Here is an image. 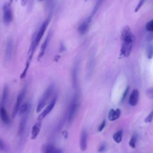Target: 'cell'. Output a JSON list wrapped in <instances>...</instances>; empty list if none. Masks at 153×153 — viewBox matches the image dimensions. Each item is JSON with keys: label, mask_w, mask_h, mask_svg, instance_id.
Returning a JSON list of instances; mask_svg holds the SVG:
<instances>
[{"label": "cell", "mask_w": 153, "mask_h": 153, "mask_svg": "<svg viewBox=\"0 0 153 153\" xmlns=\"http://www.w3.org/2000/svg\"><path fill=\"white\" fill-rule=\"evenodd\" d=\"M11 2H6L3 7V21L6 25H9L13 20V11Z\"/></svg>", "instance_id": "6"}, {"label": "cell", "mask_w": 153, "mask_h": 153, "mask_svg": "<svg viewBox=\"0 0 153 153\" xmlns=\"http://www.w3.org/2000/svg\"><path fill=\"white\" fill-rule=\"evenodd\" d=\"M101 3H102V1H97L96 4H95V5H94V9H93V10L92 11V13L91 14V16H93L94 15V14H95L96 13V12L98 10V9L99 8V7H100Z\"/></svg>", "instance_id": "25"}, {"label": "cell", "mask_w": 153, "mask_h": 153, "mask_svg": "<svg viewBox=\"0 0 153 153\" xmlns=\"http://www.w3.org/2000/svg\"><path fill=\"white\" fill-rule=\"evenodd\" d=\"M123 132L122 130H119L118 132H117L116 133H115L113 135V140L117 144L120 143L122 141V139H123Z\"/></svg>", "instance_id": "22"}, {"label": "cell", "mask_w": 153, "mask_h": 153, "mask_svg": "<svg viewBox=\"0 0 153 153\" xmlns=\"http://www.w3.org/2000/svg\"><path fill=\"white\" fill-rule=\"evenodd\" d=\"M144 1H140L139 3H137V4L136 5V7L135 8V12H137V11H138L140 10V9H141V7H142V5L144 4Z\"/></svg>", "instance_id": "32"}, {"label": "cell", "mask_w": 153, "mask_h": 153, "mask_svg": "<svg viewBox=\"0 0 153 153\" xmlns=\"http://www.w3.org/2000/svg\"><path fill=\"white\" fill-rule=\"evenodd\" d=\"M9 94V89L8 86H5L4 87L3 92L2 93V97H1V106H4L6 104L7 100H8Z\"/></svg>", "instance_id": "20"}, {"label": "cell", "mask_w": 153, "mask_h": 153, "mask_svg": "<svg viewBox=\"0 0 153 153\" xmlns=\"http://www.w3.org/2000/svg\"><path fill=\"white\" fill-rule=\"evenodd\" d=\"M41 128V122L40 121L36 123L33 126L31 130V140H34L37 137Z\"/></svg>", "instance_id": "16"}, {"label": "cell", "mask_w": 153, "mask_h": 153, "mask_svg": "<svg viewBox=\"0 0 153 153\" xmlns=\"http://www.w3.org/2000/svg\"><path fill=\"white\" fill-rule=\"evenodd\" d=\"M152 119H153V110L150 113V114L147 117L145 118V123H150V122H151Z\"/></svg>", "instance_id": "27"}, {"label": "cell", "mask_w": 153, "mask_h": 153, "mask_svg": "<svg viewBox=\"0 0 153 153\" xmlns=\"http://www.w3.org/2000/svg\"><path fill=\"white\" fill-rule=\"evenodd\" d=\"M26 3V1H21V4H22V5H25Z\"/></svg>", "instance_id": "35"}, {"label": "cell", "mask_w": 153, "mask_h": 153, "mask_svg": "<svg viewBox=\"0 0 153 153\" xmlns=\"http://www.w3.org/2000/svg\"><path fill=\"white\" fill-rule=\"evenodd\" d=\"M92 18H93V16L90 15L87 19H86L83 22L80 24V25L78 27V31L80 34H82V35L85 34L87 31H89V29L90 28V25L91 24Z\"/></svg>", "instance_id": "8"}, {"label": "cell", "mask_w": 153, "mask_h": 153, "mask_svg": "<svg viewBox=\"0 0 153 153\" xmlns=\"http://www.w3.org/2000/svg\"><path fill=\"white\" fill-rule=\"evenodd\" d=\"M150 38H151V40L153 38V33H152V34L150 35Z\"/></svg>", "instance_id": "36"}, {"label": "cell", "mask_w": 153, "mask_h": 153, "mask_svg": "<svg viewBox=\"0 0 153 153\" xmlns=\"http://www.w3.org/2000/svg\"><path fill=\"white\" fill-rule=\"evenodd\" d=\"M78 65L76 63L72 70V85L75 92H78Z\"/></svg>", "instance_id": "9"}, {"label": "cell", "mask_w": 153, "mask_h": 153, "mask_svg": "<svg viewBox=\"0 0 153 153\" xmlns=\"http://www.w3.org/2000/svg\"><path fill=\"white\" fill-rule=\"evenodd\" d=\"M129 90V87H127V89H126V90L125 91V93H124V94H123V97H122V99H121V102H123V101L124 100V99H125L126 98V95H127V93H128Z\"/></svg>", "instance_id": "33"}, {"label": "cell", "mask_w": 153, "mask_h": 153, "mask_svg": "<svg viewBox=\"0 0 153 153\" xmlns=\"http://www.w3.org/2000/svg\"><path fill=\"white\" fill-rule=\"evenodd\" d=\"M57 95H56L55 97H54V98L52 99V100L50 102V103L47 106V107L44 109V110H43V111L39 115L38 117V120L39 121L42 120V119H44L52 111V110L53 109V108L55 107V105H56V100H57Z\"/></svg>", "instance_id": "7"}, {"label": "cell", "mask_w": 153, "mask_h": 153, "mask_svg": "<svg viewBox=\"0 0 153 153\" xmlns=\"http://www.w3.org/2000/svg\"><path fill=\"white\" fill-rule=\"evenodd\" d=\"M52 31H50L49 32L48 35H47V37H46L44 41L43 42L42 44L41 45V49H40V52H39V54H38V61L41 60L42 59V57H43V56L44 55L46 49H47V46L49 45V42L50 41L51 38H52Z\"/></svg>", "instance_id": "10"}, {"label": "cell", "mask_w": 153, "mask_h": 153, "mask_svg": "<svg viewBox=\"0 0 153 153\" xmlns=\"http://www.w3.org/2000/svg\"><path fill=\"white\" fill-rule=\"evenodd\" d=\"M105 125H106V120H104L102 122L100 123V125L98 127V132H102V131L103 129H104V127H105Z\"/></svg>", "instance_id": "30"}, {"label": "cell", "mask_w": 153, "mask_h": 153, "mask_svg": "<svg viewBox=\"0 0 153 153\" xmlns=\"http://www.w3.org/2000/svg\"><path fill=\"white\" fill-rule=\"evenodd\" d=\"M0 117L2 122L5 125H8L10 123V119L4 106H1L0 107Z\"/></svg>", "instance_id": "18"}, {"label": "cell", "mask_w": 153, "mask_h": 153, "mask_svg": "<svg viewBox=\"0 0 153 153\" xmlns=\"http://www.w3.org/2000/svg\"><path fill=\"white\" fill-rule=\"evenodd\" d=\"M146 29L148 31L153 32V19L148 22L147 24Z\"/></svg>", "instance_id": "26"}, {"label": "cell", "mask_w": 153, "mask_h": 153, "mask_svg": "<svg viewBox=\"0 0 153 153\" xmlns=\"http://www.w3.org/2000/svg\"><path fill=\"white\" fill-rule=\"evenodd\" d=\"M42 153H63L62 151L52 144L44 145L41 148Z\"/></svg>", "instance_id": "12"}, {"label": "cell", "mask_w": 153, "mask_h": 153, "mask_svg": "<svg viewBox=\"0 0 153 153\" xmlns=\"http://www.w3.org/2000/svg\"><path fill=\"white\" fill-rule=\"evenodd\" d=\"M65 47L62 43H61L60 46V52L61 53H63V52H65Z\"/></svg>", "instance_id": "34"}, {"label": "cell", "mask_w": 153, "mask_h": 153, "mask_svg": "<svg viewBox=\"0 0 153 153\" xmlns=\"http://www.w3.org/2000/svg\"><path fill=\"white\" fill-rule=\"evenodd\" d=\"M50 16H49L44 21V22L42 24L41 27L40 28L39 30L38 31V32L37 33V34L35 35L32 39V41L34 42V46L35 48H37V47L38 46V45L39 44V43L41 40V38H42L44 34L45 33V31L46 30V29L49 24V22L50 21Z\"/></svg>", "instance_id": "3"}, {"label": "cell", "mask_w": 153, "mask_h": 153, "mask_svg": "<svg viewBox=\"0 0 153 153\" xmlns=\"http://www.w3.org/2000/svg\"><path fill=\"white\" fill-rule=\"evenodd\" d=\"M136 141H137V135L136 134H133L129 141V146L132 148H135Z\"/></svg>", "instance_id": "23"}, {"label": "cell", "mask_w": 153, "mask_h": 153, "mask_svg": "<svg viewBox=\"0 0 153 153\" xmlns=\"http://www.w3.org/2000/svg\"><path fill=\"white\" fill-rule=\"evenodd\" d=\"M106 149V144L105 143H102L101 145L99 147V148L98 150V152H104Z\"/></svg>", "instance_id": "31"}, {"label": "cell", "mask_w": 153, "mask_h": 153, "mask_svg": "<svg viewBox=\"0 0 153 153\" xmlns=\"http://www.w3.org/2000/svg\"><path fill=\"white\" fill-rule=\"evenodd\" d=\"M147 56L148 59H151L153 56V45L150 44L147 49Z\"/></svg>", "instance_id": "24"}, {"label": "cell", "mask_w": 153, "mask_h": 153, "mask_svg": "<svg viewBox=\"0 0 153 153\" xmlns=\"http://www.w3.org/2000/svg\"><path fill=\"white\" fill-rule=\"evenodd\" d=\"M30 111L27 112L25 114L23 115L22 117L20 123L19 125V129H18V135L19 136H22L24 133V131L26 128V126L27 124L28 119V117H29V114H30Z\"/></svg>", "instance_id": "11"}, {"label": "cell", "mask_w": 153, "mask_h": 153, "mask_svg": "<svg viewBox=\"0 0 153 153\" xmlns=\"http://www.w3.org/2000/svg\"><path fill=\"white\" fill-rule=\"evenodd\" d=\"M53 90H54V85L50 84L48 87V88L46 89V90L44 92V93H43L41 99L40 100L39 103L37 105V110H36V111H37V113L41 112V111L42 110L43 108L44 107L47 100L49 99L50 97L52 94Z\"/></svg>", "instance_id": "4"}, {"label": "cell", "mask_w": 153, "mask_h": 153, "mask_svg": "<svg viewBox=\"0 0 153 153\" xmlns=\"http://www.w3.org/2000/svg\"><path fill=\"white\" fill-rule=\"evenodd\" d=\"M13 40L11 38H9L7 40L6 49H5V59L7 61L11 59L13 54Z\"/></svg>", "instance_id": "13"}, {"label": "cell", "mask_w": 153, "mask_h": 153, "mask_svg": "<svg viewBox=\"0 0 153 153\" xmlns=\"http://www.w3.org/2000/svg\"><path fill=\"white\" fill-rule=\"evenodd\" d=\"M146 94L148 98L150 99H153V87L148 89L146 91Z\"/></svg>", "instance_id": "28"}, {"label": "cell", "mask_w": 153, "mask_h": 153, "mask_svg": "<svg viewBox=\"0 0 153 153\" xmlns=\"http://www.w3.org/2000/svg\"><path fill=\"white\" fill-rule=\"evenodd\" d=\"M29 111H30V105L28 102H25L23 103L20 106L19 112L20 114L24 115Z\"/></svg>", "instance_id": "21"}, {"label": "cell", "mask_w": 153, "mask_h": 153, "mask_svg": "<svg viewBox=\"0 0 153 153\" xmlns=\"http://www.w3.org/2000/svg\"><path fill=\"white\" fill-rule=\"evenodd\" d=\"M139 95L140 93L137 89H134L131 93L129 100V103L131 106H135L137 104L139 100Z\"/></svg>", "instance_id": "14"}, {"label": "cell", "mask_w": 153, "mask_h": 153, "mask_svg": "<svg viewBox=\"0 0 153 153\" xmlns=\"http://www.w3.org/2000/svg\"><path fill=\"white\" fill-rule=\"evenodd\" d=\"M122 45L120 50V55L123 57H128L134 44L135 37L128 26H124L121 30Z\"/></svg>", "instance_id": "1"}, {"label": "cell", "mask_w": 153, "mask_h": 153, "mask_svg": "<svg viewBox=\"0 0 153 153\" xmlns=\"http://www.w3.org/2000/svg\"><path fill=\"white\" fill-rule=\"evenodd\" d=\"M26 90H27V84H26L24 87V88L22 89V90H21L20 93L18 94V98L16 99V102L15 104H14L13 110L12 111V114H11L12 118L15 117L17 114L18 113L20 107L22 105V103L23 100L25 98V96L26 93Z\"/></svg>", "instance_id": "5"}, {"label": "cell", "mask_w": 153, "mask_h": 153, "mask_svg": "<svg viewBox=\"0 0 153 153\" xmlns=\"http://www.w3.org/2000/svg\"><path fill=\"white\" fill-rule=\"evenodd\" d=\"M121 114V110L120 109H117L116 110H111L109 112V115H108V119L109 120H110L111 121H115L116 120H117L120 116Z\"/></svg>", "instance_id": "19"}, {"label": "cell", "mask_w": 153, "mask_h": 153, "mask_svg": "<svg viewBox=\"0 0 153 153\" xmlns=\"http://www.w3.org/2000/svg\"><path fill=\"white\" fill-rule=\"evenodd\" d=\"M79 99H80V94L79 92L75 93L74 96L72 98L71 102L70 104L69 110L68 113V123H71L74 120L75 116L77 113L79 108Z\"/></svg>", "instance_id": "2"}, {"label": "cell", "mask_w": 153, "mask_h": 153, "mask_svg": "<svg viewBox=\"0 0 153 153\" xmlns=\"http://www.w3.org/2000/svg\"><path fill=\"white\" fill-rule=\"evenodd\" d=\"M94 57L92 56L90 57H89V59L88 62H87V64L86 71L87 78H89L91 77L92 72H93V69L94 68Z\"/></svg>", "instance_id": "17"}, {"label": "cell", "mask_w": 153, "mask_h": 153, "mask_svg": "<svg viewBox=\"0 0 153 153\" xmlns=\"http://www.w3.org/2000/svg\"><path fill=\"white\" fill-rule=\"evenodd\" d=\"M6 150H7V147H6L5 143L1 139V138H0V151H6Z\"/></svg>", "instance_id": "29"}, {"label": "cell", "mask_w": 153, "mask_h": 153, "mask_svg": "<svg viewBox=\"0 0 153 153\" xmlns=\"http://www.w3.org/2000/svg\"><path fill=\"white\" fill-rule=\"evenodd\" d=\"M87 147V133L83 130L80 136V149L82 151H85Z\"/></svg>", "instance_id": "15"}]
</instances>
